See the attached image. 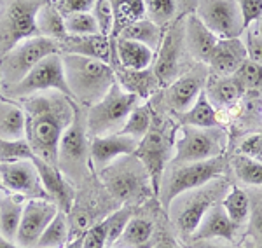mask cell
<instances>
[{"label":"cell","mask_w":262,"mask_h":248,"mask_svg":"<svg viewBox=\"0 0 262 248\" xmlns=\"http://www.w3.org/2000/svg\"><path fill=\"white\" fill-rule=\"evenodd\" d=\"M27 114V140L33 154L58 166V149L75 114V102L60 91H42L21 100Z\"/></svg>","instance_id":"6da1fadb"},{"label":"cell","mask_w":262,"mask_h":248,"mask_svg":"<svg viewBox=\"0 0 262 248\" xmlns=\"http://www.w3.org/2000/svg\"><path fill=\"white\" fill-rule=\"evenodd\" d=\"M61 58L67 82L79 105L91 107L100 102L117 81L111 63L79 54H61Z\"/></svg>","instance_id":"7a4b0ae2"},{"label":"cell","mask_w":262,"mask_h":248,"mask_svg":"<svg viewBox=\"0 0 262 248\" xmlns=\"http://www.w3.org/2000/svg\"><path fill=\"white\" fill-rule=\"evenodd\" d=\"M98 175L108 194L128 207L140 205L149 196H154L150 176L133 154L124 155L121 161L116 159Z\"/></svg>","instance_id":"3957f363"},{"label":"cell","mask_w":262,"mask_h":248,"mask_svg":"<svg viewBox=\"0 0 262 248\" xmlns=\"http://www.w3.org/2000/svg\"><path fill=\"white\" fill-rule=\"evenodd\" d=\"M138 96L126 91L119 82H114L107 95L91 105L86 112L88 133L91 137H105V134L119 133L126 119L138 105Z\"/></svg>","instance_id":"277c9868"},{"label":"cell","mask_w":262,"mask_h":248,"mask_svg":"<svg viewBox=\"0 0 262 248\" xmlns=\"http://www.w3.org/2000/svg\"><path fill=\"white\" fill-rule=\"evenodd\" d=\"M61 53L60 42L48 39L42 35H33L16 44L11 51L0 58V77H2V89L18 84L35 65L51 56Z\"/></svg>","instance_id":"5b68a950"},{"label":"cell","mask_w":262,"mask_h":248,"mask_svg":"<svg viewBox=\"0 0 262 248\" xmlns=\"http://www.w3.org/2000/svg\"><path fill=\"white\" fill-rule=\"evenodd\" d=\"M227 168V161L224 155L206 159V161L177 165L171 170L164 187H161V203L164 210H170L171 203L185 192L196 191L215 178H221Z\"/></svg>","instance_id":"8992f818"},{"label":"cell","mask_w":262,"mask_h":248,"mask_svg":"<svg viewBox=\"0 0 262 248\" xmlns=\"http://www.w3.org/2000/svg\"><path fill=\"white\" fill-rule=\"evenodd\" d=\"M42 91H60V93L74 100L65 77V66H63L61 53L51 54V56L44 58L18 84H14L11 87H4L2 96H6L9 100H23L32 95L42 93Z\"/></svg>","instance_id":"52a82bcc"},{"label":"cell","mask_w":262,"mask_h":248,"mask_svg":"<svg viewBox=\"0 0 262 248\" xmlns=\"http://www.w3.org/2000/svg\"><path fill=\"white\" fill-rule=\"evenodd\" d=\"M46 0H0V58L28 37L39 35L35 16Z\"/></svg>","instance_id":"ba28073f"},{"label":"cell","mask_w":262,"mask_h":248,"mask_svg":"<svg viewBox=\"0 0 262 248\" xmlns=\"http://www.w3.org/2000/svg\"><path fill=\"white\" fill-rule=\"evenodd\" d=\"M227 145V134L221 128H180V137L175 140V152L171 165H187V163L206 161V159L222 155Z\"/></svg>","instance_id":"9c48e42d"},{"label":"cell","mask_w":262,"mask_h":248,"mask_svg":"<svg viewBox=\"0 0 262 248\" xmlns=\"http://www.w3.org/2000/svg\"><path fill=\"white\" fill-rule=\"evenodd\" d=\"M86 114L75 102V114L72 124L67 128L58 149V168L70 178H84L90 170V142H88Z\"/></svg>","instance_id":"30bf717a"},{"label":"cell","mask_w":262,"mask_h":248,"mask_svg":"<svg viewBox=\"0 0 262 248\" xmlns=\"http://www.w3.org/2000/svg\"><path fill=\"white\" fill-rule=\"evenodd\" d=\"M152 119V126L149 133L138 142V147L135 150V157L142 163L143 168L147 170V173L150 176V186L154 191V196H159L163 187V175H164V166L168 163H171L173 157V142L168 137L166 131H163L161 126H156Z\"/></svg>","instance_id":"8fae6325"},{"label":"cell","mask_w":262,"mask_h":248,"mask_svg":"<svg viewBox=\"0 0 262 248\" xmlns=\"http://www.w3.org/2000/svg\"><path fill=\"white\" fill-rule=\"evenodd\" d=\"M227 189H229V184L226 182V178H215L206 186L196 189V192L180 205L175 213V228L182 238L191 239L194 231L210 212V208L221 201L222 194H227Z\"/></svg>","instance_id":"7c38bea8"},{"label":"cell","mask_w":262,"mask_h":248,"mask_svg":"<svg viewBox=\"0 0 262 248\" xmlns=\"http://www.w3.org/2000/svg\"><path fill=\"white\" fill-rule=\"evenodd\" d=\"M196 16L219 39L239 37L245 30L238 0H198Z\"/></svg>","instance_id":"4fadbf2b"},{"label":"cell","mask_w":262,"mask_h":248,"mask_svg":"<svg viewBox=\"0 0 262 248\" xmlns=\"http://www.w3.org/2000/svg\"><path fill=\"white\" fill-rule=\"evenodd\" d=\"M0 178L7 194L27 197V199H33V197L49 199L32 159L0 161Z\"/></svg>","instance_id":"5bb4252c"},{"label":"cell","mask_w":262,"mask_h":248,"mask_svg":"<svg viewBox=\"0 0 262 248\" xmlns=\"http://www.w3.org/2000/svg\"><path fill=\"white\" fill-rule=\"evenodd\" d=\"M58 212L60 208L51 199H42V197L27 199L18 234H16V243L23 248H35L42 233L56 217Z\"/></svg>","instance_id":"9a60e30c"},{"label":"cell","mask_w":262,"mask_h":248,"mask_svg":"<svg viewBox=\"0 0 262 248\" xmlns=\"http://www.w3.org/2000/svg\"><path fill=\"white\" fill-rule=\"evenodd\" d=\"M185 30V28H184ZM184 30L179 28V23L168 28L163 35L161 46L158 49V56L154 61V74L159 81V86H170L179 79V65H180V51L182 40H184Z\"/></svg>","instance_id":"2e32d148"},{"label":"cell","mask_w":262,"mask_h":248,"mask_svg":"<svg viewBox=\"0 0 262 248\" xmlns=\"http://www.w3.org/2000/svg\"><path fill=\"white\" fill-rule=\"evenodd\" d=\"M138 147V140L131 137H124L121 133L105 134V137H91L90 142V159L95 166V171L100 173L116 159L135 154Z\"/></svg>","instance_id":"e0dca14e"},{"label":"cell","mask_w":262,"mask_h":248,"mask_svg":"<svg viewBox=\"0 0 262 248\" xmlns=\"http://www.w3.org/2000/svg\"><path fill=\"white\" fill-rule=\"evenodd\" d=\"M32 161L35 165L37 171H39L40 182L44 186L46 192H48L49 199L53 203H56V207L61 212H65L69 215L75 205V191L69 182V178L61 173V170L58 166L49 165V163H46L44 159L37 157V155H33Z\"/></svg>","instance_id":"ac0fdd59"},{"label":"cell","mask_w":262,"mask_h":248,"mask_svg":"<svg viewBox=\"0 0 262 248\" xmlns=\"http://www.w3.org/2000/svg\"><path fill=\"white\" fill-rule=\"evenodd\" d=\"M238 228L239 226H236L229 218V215L226 213V210L222 207V201H219V203H215L213 207L210 208V212L206 213L205 218L201 220V224L198 226V229L194 231L191 241L201 243V241H206V239L221 238L229 243H234Z\"/></svg>","instance_id":"d6986e66"},{"label":"cell","mask_w":262,"mask_h":248,"mask_svg":"<svg viewBox=\"0 0 262 248\" xmlns=\"http://www.w3.org/2000/svg\"><path fill=\"white\" fill-rule=\"evenodd\" d=\"M203 86H205V75L200 72H189L180 75L175 82L168 86L166 91L168 105L179 116L184 114V112H187L196 103L198 96L205 91Z\"/></svg>","instance_id":"ffe728a7"},{"label":"cell","mask_w":262,"mask_h":248,"mask_svg":"<svg viewBox=\"0 0 262 248\" xmlns=\"http://www.w3.org/2000/svg\"><path fill=\"white\" fill-rule=\"evenodd\" d=\"M247 58V48H245V42L239 37L219 39L206 65L217 75H234V72L242 66V63Z\"/></svg>","instance_id":"44dd1931"},{"label":"cell","mask_w":262,"mask_h":248,"mask_svg":"<svg viewBox=\"0 0 262 248\" xmlns=\"http://www.w3.org/2000/svg\"><path fill=\"white\" fill-rule=\"evenodd\" d=\"M61 54H79V56L95 58V60L112 63L111 39L101 33L95 35H67L60 42Z\"/></svg>","instance_id":"7402d4cb"},{"label":"cell","mask_w":262,"mask_h":248,"mask_svg":"<svg viewBox=\"0 0 262 248\" xmlns=\"http://www.w3.org/2000/svg\"><path fill=\"white\" fill-rule=\"evenodd\" d=\"M156 58V51L149 46L137 40H128L117 37L116 39V53L112 54V60H116L121 69L126 70H145L150 69L152 61Z\"/></svg>","instance_id":"603a6c76"},{"label":"cell","mask_w":262,"mask_h":248,"mask_svg":"<svg viewBox=\"0 0 262 248\" xmlns=\"http://www.w3.org/2000/svg\"><path fill=\"white\" fill-rule=\"evenodd\" d=\"M184 40L187 42L189 51L198 61L208 63L219 42V37L210 28H206L198 16H189L184 30Z\"/></svg>","instance_id":"cb8c5ba5"},{"label":"cell","mask_w":262,"mask_h":248,"mask_svg":"<svg viewBox=\"0 0 262 248\" xmlns=\"http://www.w3.org/2000/svg\"><path fill=\"white\" fill-rule=\"evenodd\" d=\"M0 138L4 140H23L27 138V114L21 103L0 98Z\"/></svg>","instance_id":"d4e9b609"},{"label":"cell","mask_w":262,"mask_h":248,"mask_svg":"<svg viewBox=\"0 0 262 248\" xmlns=\"http://www.w3.org/2000/svg\"><path fill=\"white\" fill-rule=\"evenodd\" d=\"M117 82L124 87L126 91L137 95L138 98L145 100L154 93L156 87L159 86V81L156 77L154 70L145 69V70H126L121 66H114Z\"/></svg>","instance_id":"484cf974"},{"label":"cell","mask_w":262,"mask_h":248,"mask_svg":"<svg viewBox=\"0 0 262 248\" xmlns=\"http://www.w3.org/2000/svg\"><path fill=\"white\" fill-rule=\"evenodd\" d=\"M205 93L210 98V102L213 103V107L217 105L222 110H227L239 102L245 89L242 84L236 81L234 75H219L217 79L208 82Z\"/></svg>","instance_id":"4316f807"},{"label":"cell","mask_w":262,"mask_h":248,"mask_svg":"<svg viewBox=\"0 0 262 248\" xmlns=\"http://www.w3.org/2000/svg\"><path fill=\"white\" fill-rule=\"evenodd\" d=\"M35 28L39 35L58 42H61L69 35L65 27V16L58 11V7L54 6L53 0H46L39 7L35 16Z\"/></svg>","instance_id":"83f0119b"},{"label":"cell","mask_w":262,"mask_h":248,"mask_svg":"<svg viewBox=\"0 0 262 248\" xmlns=\"http://www.w3.org/2000/svg\"><path fill=\"white\" fill-rule=\"evenodd\" d=\"M179 119L184 126H194V128H219L222 124L219 110L213 107L205 91L198 96L196 103L187 112L179 116Z\"/></svg>","instance_id":"f1b7e54d"},{"label":"cell","mask_w":262,"mask_h":248,"mask_svg":"<svg viewBox=\"0 0 262 248\" xmlns=\"http://www.w3.org/2000/svg\"><path fill=\"white\" fill-rule=\"evenodd\" d=\"M25 203H27L25 197L14 194H6L0 199V233L12 241H16Z\"/></svg>","instance_id":"f546056e"},{"label":"cell","mask_w":262,"mask_h":248,"mask_svg":"<svg viewBox=\"0 0 262 248\" xmlns=\"http://www.w3.org/2000/svg\"><path fill=\"white\" fill-rule=\"evenodd\" d=\"M114 7V32L111 39H117L119 33L129 25L143 19L147 14L143 0H112Z\"/></svg>","instance_id":"4dcf8cb0"},{"label":"cell","mask_w":262,"mask_h":248,"mask_svg":"<svg viewBox=\"0 0 262 248\" xmlns=\"http://www.w3.org/2000/svg\"><path fill=\"white\" fill-rule=\"evenodd\" d=\"M163 35H164L163 28L159 25H156L154 21H150L149 18H143L140 21H137V23L129 25L128 28H124L119 33V37H122V39L142 42V44L149 46L154 51H158L159 46H161Z\"/></svg>","instance_id":"1f68e13d"},{"label":"cell","mask_w":262,"mask_h":248,"mask_svg":"<svg viewBox=\"0 0 262 248\" xmlns=\"http://www.w3.org/2000/svg\"><path fill=\"white\" fill-rule=\"evenodd\" d=\"M152 231H154V226L150 220L137 217L131 218L124 233L121 234V238L112 248H145L147 243L150 241Z\"/></svg>","instance_id":"d6a6232c"},{"label":"cell","mask_w":262,"mask_h":248,"mask_svg":"<svg viewBox=\"0 0 262 248\" xmlns=\"http://www.w3.org/2000/svg\"><path fill=\"white\" fill-rule=\"evenodd\" d=\"M69 236H70L69 215L60 210L56 213V217L51 220V224L46 228L44 233H42L35 248H65L69 245Z\"/></svg>","instance_id":"836d02e7"},{"label":"cell","mask_w":262,"mask_h":248,"mask_svg":"<svg viewBox=\"0 0 262 248\" xmlns=\"http://www.w3.org/2000/svg\"><path fill=\"white\" fill-rule=\"evenodd\" d=\"M222 207L236 226L247 224L250 218V197L239 187H231L222 199Z\"/></svg>","instance_id":"e575fe53"},{"label":"cell","mask_w":262,"mask_h":248,"mask_svg":"<svg viewBox=\"0 0 262 248\" xmlns=\"http://www.w3.org/2000/svg\"><path fill=\"white\" fill-rule=\"evenodd\" d=\"M152 119H154V116H152L149 105H137V107L131 110V114L128 116L124 126L119 129V133L140 142L142 138L149 133V129L152 126Z\"/></svg>","instance_id":"d590c367"},{"label":"cell","mask_w":262,"mask_h":248,"mask_svg":"<svg viewBox=\"0 0 262 248\" xmlns=\"http://www.w3.org/2000/svg\"><path fill=\"white\" fill-rule=\"evenodd\" d=\"M232 170L236 176L247 186H262V163L255 161L252 157H247L243 154H238L231 159Z\"/></svg>","instance_id":"8d00e7d4"},{"label":"cell","mask_w":262,"mask_h":248,"mask_svg":"<svg viewBox=\"0 0 262 248\" xmlns=\"http://www.w3.org/2000/svg\"><path fill=\"white\" fill-rule=\"evenodd\" d=\"M131 218H133V207L119 208L116 212H112L111 215L105 217V224H107V248H112L116 245V241L124 233L126 226H128Z\"/></svg>","instance_id":"74e56055"},{"label":"cell","mask_w":262,"mask_h":248,"mask_svg":"<svg viewBox=\"0 0 262 248\" xmlns=\"http://www.w3.org/2000/svg\"><path fill=\"white\" fill-rule=\"evenodd\" d=\"M65 27L69 35H95L100 33L98 21L93 12H77L65 18Z\"/></svg>","instance_id":"f35d334b"},{"label":"cell","mask_w":262,"mask_h":248,"mask_svg":"<svg viewBox=\"0 0 262 248\" xmlns=\"http://www.w3.org/2000/svg\"><path fill=\"white\" fill-rule=\"evenodd\" d=\"M149 19L164 27L177 16V0H143Z\"/></svg>","instance_id":"ab89813d"},{"label":"cell","mask_w":262,"mask_h":248,"mask_svg":"<svg viewBox=\"0 0 262 248\" xmlns=\"http://www.w3.org/2000/svg\"><path fill=\"white\" fill-rule=\"evenodd\" d=\"M236 81L242 84L245 91H253L262 87V65L252 60H245L238 70L234 72Z\"/></svg>","instance_id":"60d3db41"},{"label":"cell","mask_w":262,"mask_h":248,"mask_svg":"<svg viewBox=\"0 0 262 248\" xmlns=\"http://www.w3.org/2000/svg\"><path fill=\"white\" fill-rule=\"evenodd\" d=\"M33 150L27 138L23 140H4L0 138V161H19V159H32Z\"/></svg>","instance_id":"b9f144b4"},{"label":"cell","mask_w":262,"mask_h":248,"mask_svg":"<svg viewBox=\"0 0 262 248\" xmlns=\"http://www.w3.org/2000/svg\"><path fill=\"white\" fill-rule=\"evenodd\" d=\"M95 18L98 21L100 33L111 39L112 32H114V7H112V0H96L95 4Z\"/></svg>","instance_id":"7bdbcfd3"},{"label":"cell","mask_w":262,"mask_h":248,"mask_svg":"<svg viewBox=\"0 0 262 248\" xmlns=\"http://www.w3.org/2000/svg\"><path fill=\"white\" fill-rule=\"evenodd\" d=\"M82 248H107V224H105V218L93 224L82 234Z\"/></svg>","instance_id":"ee69618b"},{"label":"cell","mask_w":262,"mask_h":248,"mask_svg":"<svg viewBox=\"0 0 262 248\" xmlns=\"http://www.w3.org/2000/svg\"><path fill=\"white\" fill-rule=\"evenodd\" d=\"M96 0H54V6L63 16L77 14V12H91L95 9Z\"/></svg>","instance_id":"f6af8a7d"},{"label":"cell","mask_w":262,"mask_h":248,"mask_svg":"<svg viewBox=\"0 0 262 248\" xmlns=\"http://www.w3.org/2000/svg\"><path fill=\"white\" fill-rule=\"evenodd\" d=\"M238 6L242 11L245 30L253 21H259L262 18V0H238Z\"/></svg>","instance_id":"bcb514c9"},{"label":"cell","mask_w":262,"mask_h":248,"mask_svg":"<svg viewBox=\"0 0 262 248\" xmlns=\"http://www.w3.org/2000/svg\"><path fill=\"white\" fill-rule=\"evenodd\" d=\"M239 154L262 163V131L247 137L239 145Z\"/></svg>","instance_id":"7dc6e473"},{"label":"cell","mask_w":262,"mask_h":248,"mask_svg":"<svg viewBox=\"0 0 262 248\" xmlns=\"http://www.w3.org/2000/svg\"><path fill=\"white\" fill-rule=\"evenodd\" d=\"M245 48H247L248 53V60L260 63L262 65V37L257 35V33L248 32V35L245 37Z\"/></svg>","instance_id":"c3c4849f"},{"label":"cell","mask_w":262,"mask_h":248,"mask_svg":"<svg viewBox=\"0 0 262 248\" xmlns=\"http://www.w3.org/2000/svg\"><path fill=\"white\" fill-rule=\"evenodd\" d=\"M248 222H250L252 233L255 234L257 239L262 241V197L260 196L255 197L253 205H250V218H248Z\"/></svg>","instance_id":"681fc988"},{"label":"cell","mask_w":262,"mask_h":248,"mask_svg":"<svg viewBox=\"0 0 262 248\" xmlns=\"http://www.w3.org/2000/svg\"><path fill=\"white\" fill-rule=\"evenodd\" d=\"M0 248H23V246H19L16 241H12V239L6 238L2 233H0Z\"/></svg>","instance_id":"f907efd6"},{"label":"cell","mask_w":262,"mask_h":248,"mask_svg":"<svg viewBox=\"0 0 262 248\" xmlns=\"http://www.w3.org/2000/svg\"><path fill=\"white\" fill-rule=\"evenodd\" d=\"M65 248H82V236H79V238L69 241V245H67Z\"/></svg>","instance_id":"816d5d0a"},{"label":"cell","mask_w":262,"mask_h":248,"mask_svg":"<svg viewBox=\"0 0 262 248\" xmlns=\"http://www.w3.org/2000/svg\"><path fill=\"white\" fill-rule=\"evenodd\" d=\"M200 248H227V246H219V245H210V243H203V245H200ZM245 248H253V246L250 245V246H245Z\"/></svg>","instance_id":"f5cc1de1"},{"label":"cell","mask_w":262,"mask_h":248,"mask_svg":"<svg viewBox=\"0 0 262 248\" xmlns=\"http://www.w3.org/2000/svg\"><path fill=\"white\" fill-rule=\"evenodd\" d=\"M257 35H260L262 37V18L259 19V21H257Z\"/></svg>","instance_id":"db71d44e"},{"label":"cell","mask_w":262,"mask_h":248,"mask_svg":"<svg viewBox=\"0 0 262 248\" xmlns=\"http://www.w3.org/2000/svg\"><path fill=\"white\" fill-rule=\"evenodd\" d=\"M154 248H175V246L170 245V243H159V245H156Z\"/></svg>","instance_id":"11a10c76"},{"label":"cell","mask_w":262,"mask_h":248,"mask_svg":"<svg viewBox=\"0 0 262 248\" xmlns=\"http://www.w3.org/2000/svg\"><path fill=\"white\" fill-rule=\"evenodd\" d=\"M0 192H4V194H7L6 187H4V182H2V178H0Z\"/></svg>","instance_id":"9f6ffc18"},{"label":"cell","mask_w":262,"mask_h":248,"mask_svg":"<svg viewBox=\"0 0 262 248\" xmlns=\"http://www.w3.org/2000/svg\"><path fill=\"white\" fill-rule=\"evenodd\" d=\"M0 98H2V77H0Z\"/></svg>","instance_id":"6f0895ef"}]
</instances>
